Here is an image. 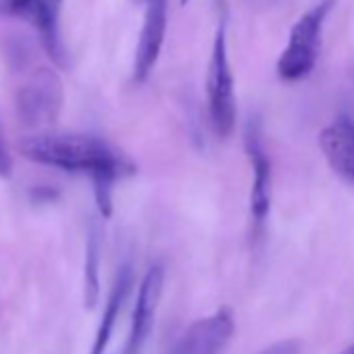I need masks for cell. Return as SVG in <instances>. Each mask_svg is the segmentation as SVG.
<instances>
[{
    "label": "cell",
    "mask_w": 354,
    "mask_h": 354,
    "mask_svg": "<svg viewBox=\"0 0 354 354\" xmlns=\"http://www.w3.org/2000/svg\"><path fill=\"white\" fill-rule=\"evenodd\" d=\"M342 354H354V344H352V346H348Z\"/></svg>",
    "instance_id": "15"
},
{
    "label": "cell",
    "mask_w": 354,
    "mask_h": 354,
    "mask_svg": "<svg viewBox=\"0 0 354 354\" xmlns=\"http://www.w3.org/2000/svg\"><path fill=\"white\" fill-rule=\"evenodd\" d=\"M131 283H133V269L129 263H125V265H121L117 279L111 288V294H109V300H106V306H104V313H102V319H100V325H98L90 354H104V350L113 337L119 313H121V308L127 300V294L131 290Z\"/></svg>",
    "instance_id": "10"
},
{
    "label": "cell",
    "mask_w": 354,
    "mask_h": 354,
    "mask_svg": "<svg viewBox=\"0 0 354 354\" xmlns=\"http://www.w3.org/2000/svg\"><path fill=\"white\" fill-rule=\"evenodd\" d=\"M259 354H302V344L298 339H279Z\"/></svg>",
    "instance_id": "13"
},
{
    "label": "cell",
    "mask_w": 354,
    "mask_h": 354,
    "mask_svg": "<svg viewBox=\"0 0 354 354\" xmlns=\"http://www.w3.org/2000/svg\"><path fill=\"white\" fill-rule=\"evenodd\" d=\"M236 331V317L230 306L196 319L173 346L171 354H221Z\"/></svg>",
    "instance_id": "6"
},
{
    "label": "cell",
    "mask_w": 354,
    "mask_h": 354,
    "mask_svg": "<svg viewBox=\"0 0 354 354\" xmlns=\"http://www.w3.org/2000/svg\"><path fill=\"white\" fill-rule=\"evenodd\" d=\"M319 148L331 171L354 188V119L337 115L319 133Z\"/></svg>",
    "instance_id": "9"
},
{
    "label": "cell",
    "mask_w": 354,
    "mask_h": 354,
    "mask_svg": "<svg viewBox=\"0 0 354 354\" xmlns=\"http://www.w3.org/2000/svg\"><path fill=\"white\" fill-rule=\"evenodd\" d=\"M167 34V0H146V13L142 21V32L136 48V59H133V82L144 84L162 48V40Z\"/></svg>",
    "instance_id": "8"
},
{
    "label": "cell",
    "mask_w": 354,
    "mask_h": 354,
    "mask_svg": "<svg viewBox=\"0 0 354 354\" xmlns=\"http://www.w3.org/2000/svg\"><path fill=\"white\" fill-rule=\"evenodd\" d=\"M100 292V230L90 223L86 242V269H84V300L88 308H94Z\"/></svg>",
    "instance_id": "11"
},
{
    "label": "cell",
    "mask_w": 354,
    "mask_h": 354,
    "mask_svg": "<svg viewBox=\"0 0 354 354\" xmlns=\"http://www.w3.org/2000/svg\"><path fill=\"white\" fill-rule=\"evenodd\" d=\"M244 150L252 169V188H250V217H252V234L261 238L269 213H271V198H273V169L271 158L267 154L261 125L250 121L244 133Z\"/></svg>",
    "instance_id": "5"
},
{
    "label": "cell",
    "mask_w": 354,
    "mask_h": 354,
    "mask_svg": "<svg viewBox=\"0 0 354 354\" xmlns=\"http://www.w3.org/2000/svg\"><path fill=\"white\" fill-rule=\"evenodd\" d=\"M188 3H190V0H180V5H182V7H186Z\"/></svg>",
    "instance_id": "16"
},
{
    "label": "cell",
    "mask_w": 354,
    "mask_h": 354,
    "mask_svg": "<svg viewBox=\"0 0 354 354\" xmlns=\"http://www.w3.org/2000/svg\"><path fill=\"white\" fill-rule=\"evenodd\" d=\"M207 100H209V119L213 131L219 138H230L236 127V84L227 57V34L225 17L219 19L211 61L207 69Z\"/></svg>",
    "instance_id": "3"
},
{
    "label": "cell",
    "mask_w": 354,
    "mask_h": 354,
    "mask_svg": "<svg viewBox=\"0 0 354 354\" xmlns=\"http://www.w3.org/2000/svg\"><path fill=\"white\" fill-rule=\"evenodd\" d=\"M19 121L28 127H46L63 109V86L50 69H38L15 96Z\"/></svg>",
    "instance_id": "4"
},
{
    "label": "cell",
    "mask_w": 354,
    "mask_h": 354,
    "mask_svg": "<svg viewBox=\"0 0 354 354\" xmlns=\"http://www.w3.org/2000/svg\"><path fill=\"white\" fill-rule=\"evenodd\" d=\"M50 3H53V7H55V9H59V11H61V5H63V0H50Z\"/></svg>",
    "instance_id": "14"
},
{
    "label": "cell",
    "mask_w": 354,
    "mask_h": 354,
    "mask_svg": "<svg viewBox=\"0 0 354 354\" xmlns=\"http://www.w3.org/2000/svg\"><path fill=\"white\" fill-rule=\"evenodd\" d=\"M11 173H13V158H11L9 146H7L3 123H0V180H9Z\"/></svg>",
    "instance_id": "12"
},
{
    "label": "cell",
    "mask_w": 354,
    "mask_h": 354,
    "mask_svg": "<svg viewBox=\"0 0 354 354\" xmlns=\"http://www.w3.org/2000/svg\"><path fill=\"white\" fill-rule=\"evenodd\" d=\"M162 288H165V269H162V265L154 263L148 267V271L144 273V277L140 281L125 354H140L146 339L150 337L154 319H156V310L160 304Z\"/></svg>",
    "instance_id": "7"
},
{
    "label": "cell",
    "mask_w": 354,
    "mask_h": 354,
    "mask_svg": "<svg viewBox=\"0 0 354 354\" xmlns=\"http://www.w3.org/2000/svg\"><path fill=\"white\" fill-rule=\"evenodd\" d=\"M333 7L335 0H319L294 24L288 46L277 59V75L281 82H302L313 73L321 50L323 26Z\"/></svg>",
    "instance_id": "2"
},
{
    "label": "cell",
    "mask_w": 354,
    "mask_h": 354,
    "mask_svg": "<svg viewBox=\"0 0 354 354\" xmlns=\"http://www.w3.org/2000/svg\"><path fill=\"white\" fill-rule=\"evenodd\" d=\"M21 154L46 167L88 175L92 184H111L136 175V162L115 144L88 133H40L19 142Z\"/></svg>",
    "instance_id": "1"
}]
</instances>
